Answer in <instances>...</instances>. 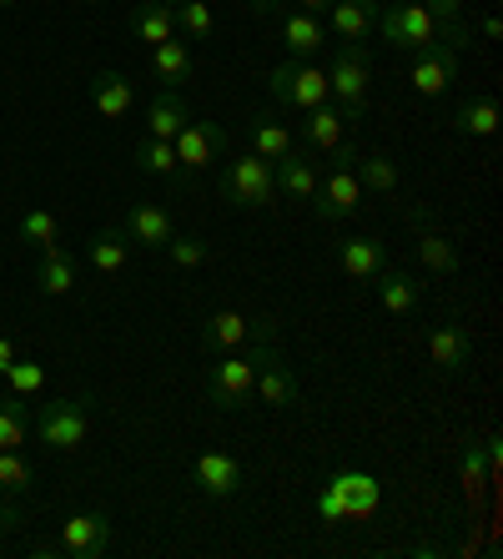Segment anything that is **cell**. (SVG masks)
Listing matches in <instances>:
<instances>
[{"mask_svg":"<svg viewBox=\"0 0 503 559\" xmlns=\"http://www.w3.org/2000/svg\"><path fill=\"white\" fill-rule=\"evenodd\" d=\"M373 31L393 51H423V46H453V51H464L468 40H474L468 21H439L433 5H418V0H408V5H383Z\"/></svg>","mask_w":503,"mask_h":559,"instance_id":"1","label":"cell"},{"mask_svg":"<svg viewBox=\"0 0 503 559\" xmlns=\"http://www.w3.org/2000/svg\"><path fill=\"white\" fill-rule=\"evenodd\" d=\"M368 86H373V56L362 40H343L333 66H327V102L343 111V121H362Z\"/></svg>","mask_w":503,"mask_h":559,"instance_id":"2","label":"cell"},{"mask_svg":"<svg viewBox=\"0 0 503 559\" xmlns=\"http://www.w3.org/2000/svg\"><path fill=\"white\" fill-rule=\"evenodd\" d=\"M91 408L96 399L76 393V399H46L36 408V439L51 449V454H76L91 433Z\"/></svg>","mask_w":503,"mask_h":559,"instance_id":"3","label":"cell"},{"mask_svg":"<svg viewBox=\"0 0 503 559\" xmlns=\"http://www.w3.org/2000/svg\"><path fill=\"white\" fill-rule=\"evenodd\" d=\"M221 197L242 212H262L277 202V182H272V162L258 152H237L227 167H221Z\"/></svg>","mask_w":503,"mask_h":559,"instance_id":"4","label":"cell"},{"mask_svg":"<svg viewBox=\"0 0 503 559\" xmlns=\"http://www.w3.org/2000/svg\"><path fill=\"white\" fill-rule=\"evenodd\" d=\"M337 162L327 171L323 182H318V197H312V212L318 222H343L362 207V182H358V152L352 146H337Z\"/></svg>","mask_w":503,"mask_h":559,"instance_id":"5","label":"cell"},{"mask_svg":"<svg viewBox=\"0 0 503 559\" xmlns=\"http://www.w3.org/2000/svg\"><path fill=\"white\" fill-rule=\"evenodd\" d=\"M267 86H272V96L283 106H292V111H312V106L327 102V71L318 61H297V56L272 66Z\"/></svg>","mask_w":503,"mask_h":559,"instance_id":"6","label":"cell"},{"mask_svg":"<svg viewBox=\"0 0 503 559\" xmlns=\"http://www.w3.org/2000/svg\"><path fill=\"white\" fill-rule=\"evenodd\" d=\"M171 146H177V167L192 177V171H207L217 167L221 156L232 152V136H227V127H217V121H187V127L171 136Z\"/></svg>","mask_w":503,"mask_h":559,"instance_id":"7","label":"cell"},{"mask_svg":"<svg viewBox=\"0 0 503 559\" xmlns=\"http://www.w3.org/2000/svg\"><path fill=\"white\" fill-rule=\"evenodd\" d=\"M117 545V530H111V514L91 509V514H71L61 524V555L71 559H106Z\"/></svg>","mask_w":503,"mask_h":559,"instance_id":"8","label":"cell"},{"mask_svg":"<svg viewBox=\"0 0 503 559\" xmlns=\"http://www.w3.org/2000/svg\"><path fill=\"white\" fill-rule=\"evenodd\" d=\"M192 479L207 499H237L242 495V464L232 459V449H202L192 464Z\"/></svg>","mask_w":503,"mask_h":559,"instance_id":"9","label":"cell"},{"mask_svg":"<svg viewBox=\"0 0 503 559\" xmlns=\"http://www.w3.org/2000/svg\"><path fill=\"white\" fill-rule=\"evenodd\" d=\"M408 81H414L418 96H443L458 81V51L453 46H423V51H414Z\"/></svg>","mask_w":503,"mask_h":559,"instance_id":"10","label":"cell"},{"mask_svg":"<svg viewBox=\"0 0 503 559\" xmlns=\"http://www.w3.org/2000/svg\"><path fill=\"white\" fill-rule=\"evenodd\" d=\"M327 484L337 489L343 509H348V520H373L378 509H383V484L373 474H362V468H333Z\"/></svg>","mask_w":503,"mask_h":559,"instance_id":"11","label":"cell"},{"mask_svg":"<svg viewBox=\"0 0 503 559\" xmlns=\"http://www.w3.org/2000/svg\"><path fill=\"white\" fill-rule=\"evenodd\" d=\"M493 468H499V439L464 443V454H458V474H464V495H468V504L474 509H483V499H489Z\"/></svg>","mask_w":503,"mask_h":559,"instance_id":"12","label":"cell"},{"mask_svg":"<svg viewBox=\"0 0 503 559\" xmlns=\"http://www.w3.org/2000/svg\"><path fill=\"white\" fill-rule=\"evenodd\" d=\"M272 182H277V197H297V202H312L318 197V167H312V152H297L287 146L277 162H272Z\"/></svg>","mask_w":503,"mask_h":559,"instance_id":"13","label":"cell"},{"mask_svg":"<svg viewBox=\"0 0 503 559\" xmlns=\"http://www.w3.org/2000/svg\"><path fill=\"white\" fill-rule=\"evenodd\" d=\"M252 399H262L267 408H292L297 399H302V389H297V373H292V364L283 358V348H272V358L262 364Z\"/></svg>","mask_w":503,"mask_h":559,"instance_id":"14","label":"cell"},{"mask_svg":"<svg viewBox=\"0 0 503 559\" xmlns=\"http://www.w3.org/2000/svg\"><path fill=\"white\" fill-rule=\"evenodd\" d=\"M378 11H383V0H333L327 5V31L337 40H368L378 26Z\"/></svg>","mask_w":503,"mask_h":559,"instance_id":"15","label":"cell"},{"mask_svg":"<svg viewBox=\"0 0 503 559\" xmlns=\"http://www.w3.org/2000/svg\"><path fill=\"white\" fill-rule=\"evenodd\" d=\"M428 358L443 368V373H458V368L474 364V333L464 323H439L428 333Z\"/></svg>","mask_w":503,"mask_h":559,"instance_id":"16","label":"cell"},{"mask_svg":"<svg viewBox=\"0 0 503 559\" xmlns=\"http://www.w3.org/2000/svg\"><path fill=\"white\" fill-rule=\"evenodd\" d=\"M277 21H283V40H287V51H292L297 61H318V51L327 46V26H323V15L283 11Z\"/></svg>","mask_w":503,"mask_h":559,"instance_id":"17","label":"cell"},{"mask_svg":"<svg viewBox=\"0 0 503 559\" xmlns=\"http://www.w3.org/2000/svg\"><path fill=\"white\" fill-rule=\"evenodd\" d=\"M81 277V262L71 258V252L61 248V242H51V248H40V262H36V287L46 293V298H65L71 287H76Z\"/></svg>","mask_w":503,"mask_h":559,"instance_id":"18","label":"cell"},{"mask_svg":"<svg viewBox=\"0 0 503 559\" xmlns=\"http://www.w3.org/2000/svg\"><path fill=\"white\" fill-rule=\"evenodd\" d=\"M373 287H378V302H383L393 318H408V312H418V302H423V283H418L414 273H403V267H383Z\"/></svg>","mask_w":503,"mask_h":559,"instance_id":"19","label":"cell"},{"mask_svg":"<svg viewBox=\"0 0 503 559\" xmlns=\"http://www.w3.org/2000/svg\"><path fill=\"white\" fill-rule=\"evenodd\" d=\"M91 106H96L106 121H121V117H131V106H136V86H131L121 71H96V81H91Z\"/></svg>","mask_w":503,"mask_h":559,"instance_id":"20","label":"cell"},{"mask_svg":"<svg viewBox=\"0 0 503 559\" xmlns=\"http://www.w3.org/2000/svg\"><path fill=\"white\" fill-rule=\"evenodd\" d=\"M131 36L146 40V46H161V40L177 36V11L167 0H136L131 5Z\"/></svg>","mask_w":503,"mask_h":559,"instance_id":"21","label":"cell"},{"mask_svg":"<svg viewBox=\"0 0 503 559\" xmlns=\"http://www.w3.org/2000/svg\"><path fill=\"white\" fill-rule=\"evenodd\" d=\"M192 121V106L181 102V92H171V86H161V92L152 96V106H146V136H161V142H171L181 127Z\"/></svg>","mask_w":503,"mask_h":559,"instance_id":"22","label":"cell"},{"mask_svg":"<svg viewBox=\"0 0 503 559\" xmlns=\"http://www.w3.org/2000/svg\"><path fill=\"white\" fill-rule=\"evenodd\" d=\"M121 233H127L131 242H142V248H167L171 237H177V227H171V217H167L161 207L142 202V207H131V212H127Z\"/></svg>","mask_w":503,"mask_h":559,"instance_id":"23","label":"cell"},{"mask_svg":"<svg viewBox=\"0 0 503 559\" xmlns=\"http://www.w3.org/2000/svg\"><path fill=\"white\" fill-rule=\"evenodd\" d=\"M337 267L348 277H378L387 267V248L378 237H348V242H337Z\"/></svg>","mask_w":503,"mask_h":559,"instance_id":"24","label":"cell"},{"mask_svg":"<svg viewBox=\"0 0 503 559\" xmlns=\"http://www.w3.org/2000/svg\"><path fill=\"white\" fill-rule=\"evenodd\" d=\"M152 76L161 81V86H171V92H181V86L192 81V46L177 36L152 46Z\"/></svg>","mask_w":503,"mask_h":559,"instance_id":"25","label":"cell"},{"mask_svg":"<svg viewBox=\"0 0 503 559\" xmlns=\"http://www.w3.org/2000/svg\"><path fill=\"white\" fill-rule=\"evenodd\" d=\"M86 262L96 267V273H106V277L121 273V267L131 262V237L121 233V227H101V233L86 242Z\"/></svg>","mask_w":503,"mask_h":559,"instance_id":"26","label":"cell"},{"mask_svg":"<svg viewBox=\"0 0 503 559\" xmlns=\"http://www.w3.org/2000/svg\"><path fill=\"white\" fill-rule=\"evenodd\" d=\"M247 333H252V318H242L237 308H221V312H212L207 323H202V343H207L212 353H232V348H242Z\"/></svg>","mask_w":503,"mask_h":559,"instance_id":"27","label":"cell"},{"mask_svg":"<svg viewBox=\"0 0 503 559\" xmlns=\"http://www.w3.org/2000/svg\"><path fill=\"white\" fill-rule=\"evenodd\" d=\"M343 111H337L333 102H323V106H312L308 111V121H302V136H308V152H337L343 146Z\"/></svg>","mask_w":503,"mask_h":559,"instance_id":"28","label":"cell"},{"mask_svg":"<svg viewBox=\"0 0 503 559\" xmlns=\"http://www.w3.org/2000/svg\"><path fill=\"white\" fill-rule=\"evenodd\" d=\"M453 131L458 136H478V142H489L493 131H499V102L493 96H474L453 111Z\"/></svg>","mask_w":503,"mask_h":559,"instance_id":"29","label":"cell"},{"mask_svg":"<svg viewBox=\"0 0 503 559\" xmlns=\"http://www.w3.org/2000/svg\"><path fill=\"white\" fill-rule=\"evenodd\" d=\"M418 262H423L428 273H458V248L448 242V233H439V227H428V222H418Z\"/></svg>","mask_w":503,"mask_h":559,"instance_id":"30","label":"cell"},{"mask_svg":"<svg viewBox=\"0 0 503 559\" xmlns=\"http://www.w3.org/2000/svg\"><path fill=\"white\" fill-rule=\"evenodd\" d=\"M358 182H362V192H398L403 167H398V162H393L387 152L358 156Z\"/></svg>","mask_w":503,"mask_h":559,"instance_id":"31","label":"cell"},{"mask_svg":"<svg viewBox=\"0 0 503 559\" xmlns=\"http://www.w3.org/2000/svg\"><path fill=\"white\" fill-rule=\"evenodd\" d=\"M136 171H146V177H177V146L171 142H161V136H142L136 142Z\"/></svg>","mask_w":503,"mask_h":559,"instance_id":"32","label":"cell"},{"mask_svg":"<svg viewBox=\"0 0 503 559\" xmlns=\"http://www.w3.org/2000/svg\"><path fill=\"white\" fill-rule=\"evenodd\" d=\"M15 237L26 242V248H51V242H61V217L56 212H46V207H31L26 217L15 222Z\"/></svg>","mask_w":503,"mask_h":559,"instance_id":"33","label":"cell"},{"mask_svg":"<svg viewBox=\"0 0 503 559\" xmlns=\"http://www.w3.org/2000/svg\"><path fill=\"white\" fill-rule=\"evenodd\" d=\"M36 489V468L21 449H0V495H31Z\"/></svg>","mask_w":503,"mask_h":559,"instance_id":"34","label":"cell"},{"mask_svg":"<svg viewBox=\"0 0 503 559\" xmlns=\"http://www.w3.org/2000/svg\"><path fill=\"white\" fill-rule=\"evenodd\" d=\"M247 136H252V152L267 156V162H277V156H283L287 146H292V131H287L283 121H272V117H252Z\"/></svg>","mask_w":503,"mask_h":559,"instance_id":"35","label":"cell"},{"mask_svg":"<svg viewBox=\"0 0 503 559\" xmlns=\"http://www.w3.org/2000/svg\"><path fill=\"white\" fill-rule=\"evenodd\" d=\"M31 443V418L21 408V399L5 393V404H0V449H26Z\"/></svg>","mask_w":503,"mask_h":559,"instance_id":"36","label":"cell"},{"mask_svg":"<svg viewBox=\"0 0 503 559\" xmlns=\"http://www.w3.org/2000/svg\"><path fill=\"white\" fill-rule=\"evenodd\" d=\"M177 11V31L192 40H207L212 31H217V15H212L207 0H181V5H171Z\"/></svg>","mask_w":503,"mask_h":559,"instance_id":"37","label":"cell"},{"mask_svg":"<svg viewBox=\"0 0 503 559\" xmlns=\"http://www.w3.org/2000/svg\"><path fill=\"white\" fill-rule=\"evenodd\" d=\"M5 389H11V399H36L40 389H46V368L31 364V358H15L11 368H5Z\"/></svg>","mask_w":503,"mask_h":559,"instance_id":"38","label":"cell"},{"mask_svg":"<svg viewBox=\"0 0 503 559\" xmlns=\"http://www.w3.org/2000/svg\"><path fill=\"white\" fill-rule=\"evenodd\" d=\"M161 252H167V258L177 262V267H202V262L212 258V248L202 242V237H171V242H167Z\"/></svg>","mask_w":503,"mask_h":559,"instance_id":"39","label":"cell"},{"mask_svg":"<svg viewBox=\"0 0 503 559\" xmlns=\"http://www.w3.org/2000/svg\"><path fill=\"white\" fill-rule=\"evenodd\" d=\"M312 504H318V520H323V524H343V520H348V509H343V499H337V489H333V484H318V499H312Z\"/></svg>","mask_w":503,"mask_h":559,"instance_id":"40","label":"cell"},{"mask_svg":"<svg viewBox=\"0 0 503 559\" xmlns=\"http://www.w3.org/2000/svg\"><path fill=\"white\" fill-rule=\"evenodd\" d=\"M247 11H252V15H283L287 0H247Z\"/></svg>","mask_w":503,"mask_h":559,"instance_id":"41","label":"cell"},{"mask_svg":"<svg viewBox=\"0 0 503 559\" xmlns=\"http://www.w3.org/2000/svg\"><path fill=\"white\" fill-rule=\"evenodd\" d=\"M0 524H5V530H21V509H15L5 495H0Z\"/></svg>","mask_w":503,"mask_h":559,"instance_id":"42","label":"cell"},{"mask_svg":"<svg viewBox=\"0 0 503 559\" xmlns=\"http://www.w3.org/2000/svg\"><path fill=\"white\" fill-rule=\"evenodd\" d=\"M478 31H483V40H499L503 36V21H499V15H483V26H478Z\"/></svg>","mask_w":503,"mask_h":559,"instance_id":"43","label":"cell"},{"mask_svg":"<svg viewBox=\"0 0 503 559\" xmlns=\"http://www.w3.org/2000/svg\"><path fill=\"white\" fill-rule=\"evenodd\" d=\"M15 358H21V353H15V343H11V338H0V373H5V368H11Z\"/></svg>","mask_w":503,"mask_h":559,"instance_id":"44","label":"cell"},{"mask_svg":"<svg viewBox=\"0 0 503 559\" xmlns=\"http://www.w3.org/2000/svg\"><path fill=\"white\" fill-rule=\"evenodd\" d=\"M333 0H297V11H308V15H323Z\"/></svg>","mask_w":503,"mask_h":559,"instance_id":"45","label":"cell"},{"mask_svg":"<svg viewBox=\"0 0 503 559\" xmlns=\"http://www.w3.org/2000/svg\"><path fill=\"white\" fill-rule=\"evenodd\" d=\"M0 5H5V11H15V5H21V0H0Z\"/></svg>","mask_w":503,"mask_h":559,"instance_id":"46","label":"cell"},{"mask_svg":"<svg viewBox=\"0 0 503 559\" xmlns=\"http://www.w3.org/2000/svg\"><path fill=\"white\" fill-rule=\"evenodd\" d=\"M0 539H5V524H0Z\"/></svg>","mask_w":503,"mask_h":559,"instance_id":"47","label":"cell"},{"mask_svg":"<svg viewBox=\"0 0 503 559\" xmlns=\"http://www.w3.org/2000/svg\"><path fill=\"white\" fill-rule=\"evenodd\" d=\"M167 5H181V0H167Z\"/></svg>","mask_w":503,"mask_h":559,"instance_id":"48","label":"cell"}]
</instances>
